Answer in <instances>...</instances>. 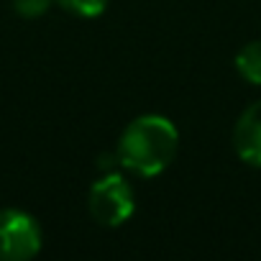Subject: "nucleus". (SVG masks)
Masks as SVG:
<instances>
[{
	"label": "nucleus",
	"instance_id": "obj_1",
	"mask_svg": "<svg viewBox=\"0 0 261 261\" xmlns=\"http://www.w3.org/2000/svg\"><path fill=\"white\" fill-rule=\"evenodd\" d=\"M179 151V130L177 125L156 113L134 118L118 141V164L130 174L151 179L162 174Z\"/></svg>",
	"mask_w": 261,
	"mask_h": 261
},
{
	"label": "nucleus",
	"instance_id": "obj_2",
	"mask_svg": "<svg viewBox=\"0 0 261 261\" xmlns=\"http://www.w3.org/2000/svg\"><path fill=\"white\" fill-rule=\"evenodd\" d=\"M87 207L90 215L105 225V228H118L123 225L136 210L134 200V187H130L118 172L100 177L87 195Z\"/></svg>",
	"mask_w": 261,
	"mask_h": 261
},
{
	"label": "nucleus",
	"instance_id": "obj_3",
	"mask_svg": "<svg viewBox=\"0 0 261 261\" xmlns=\"http://www.w3.org/2000/svg\"><path fill=\"white\" fill-rule=\"evenodd\" d=\"M41 228L34 215L3 207L0 210V261H26L41 251Z\"/></svg>",
	"mask_w": 261,
	"mask_h": 261
},
{
	"label": "nucleus",
	"instance_id": "obj_4",
	"mask_svg": "<svg viewBox=\"0 0 261 261\" xmlns=\"http://www.w3.org/2000/svg\"><path fill=\"white\" fill-rule=\"evenodd\" d=\"M233 149L243 164L261 169V100L248 105L236 120Z\"/></svg>",
	"mask_w": 261,
	"mask_h": 261
},
{
	"label": "nucleus",
	"instance_id": "obj_5",
	"mask_svg": "<svg viewBox=\"0 0 261 261\" xmlns=\"http://www.w3.org/2000/svg\"><path fill=\"white\" fill-rule=\"evenodd\" d=\"M236 72L251 82V85H261V41H248L233 59Z\"/></svg>",
	"mask_w": 261,
	"mask_h": 261
},
{
	"label": "nucleus",
	"instance_id": "obj_6",
	"mask_svg": "<svg viewBox=\"0 0 261 261\" xmlns=\"http://www.w3.org/2000/svg\"><path fill=\"white\" fill-rule=\"evenodd\" d=\"M57 6H62L67 13L80 18H97L105 13L108 0H57Z\"/></svg>",
	"mask_w": 261,
	"mask_h": 261
},
{
	"label": "nucleus",
	"instance_id": "obj_7",
	"mask_svg": "<svg viewBox=\"0 0 261 261\" xmlns=\"http://www.w3.org/2000/svg\"><path fill=\"white\" fill-rule=\"evenodd\" d=\"M13 8L21 18H41L51 8V0H13Z\"/></svg>",
	"mask_w": 261,
	"mask_h": 261
}]
</instances>
